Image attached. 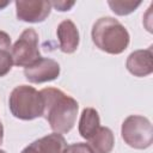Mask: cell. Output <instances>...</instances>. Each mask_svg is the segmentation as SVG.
Wrapping results in <instances>:
<instances>
[{
    "instance_id": "cell-1",
    "label": "cell",
    "mask_w": 153,
    "mask_h": 153,
    "mask_svg": "<svg viewBox=\"0 0 153 153\" xmlns=\"http://www.w3.org/2000/svg\"><path fill=\"white\" fill-rule=\"evenodd\" d=\"M43 99V116L51 130L59 134H66L75 124L79 110L78 102L55 87H47L39 91Z\"/></svg>"
},
{
    "instance_id": "cell-2",
    "label": "cell",
    "mask_w": 153,
    "mask_h": 153,
    "mask_svg": "<svg viewBox=\"0 0 153 153\" xmlns=\"http://www.w3.org/2000/svg\"><path fill=\"white\" fill-rule=\"evenodd\" d=\"M91 37L94 45L108 54H122L129 45L128 30L112 17H102L92 26Z\"/></svg>"
},
{
    "instance_id": "cell-3",
    "label": "cell",
    "mask_w": 153,
    "mask_h": 153,
    "mask_svg": "<svg viewBox=\"0 0 153 153\" xmlns=\"http://www.w3.org/2000/svg\"><path fill=\"white\" fill-rule=\"evenodd\" d=\"M8 106L11 114L23 121H31L43 116L42 94L33 86H16L10 94Z\"/></svg>"
},
{
    "instance_id": "cell-4",
    "label": "cell",
    "mask_w": 153,
    "mask_h": 153,
    "mask_svg": "<svg viewBox=\"0 0 153 153\" xmlns=\"http://www.w3.org/2000/svg\"><path fill=\"white\" fill-rule=\"evenodd\" d=\"M124 142L135 149H146L153 142V128L151 121L141 115L128 116L121 127Z\"/></svg>"
},
{
    "instance_id": "cell-5",
    "label": "cell",
    "mask_w": 153,
    "mask_h": 153,
    "mask_svg": "<svg viewBox=\"0 0 153 153\" xmlns=\"http://www.w3.org/2000/svg\"><path fill=\"white\" fill-rule=\"evenodd\" d=\"M13 65L18 67H29L42 56L38 49V33L35 29H25L11 49Z\"/></svg>"
},
{
    "instance_id": "cell-6",
    "label": "cell",
    "mask_w": 153,
    "mask_h": 153,
    "mask_svg": "<svg viewBox=\"0 0 153 153\" xmlns=\"http://www.w3.org/2000/svg\"><path fill=\"white\" fill-rule=\"evenodd\" d=\"M14 4L17 18L25 23H42L51 12V4L47 0H17Z\"/></svg>"
},
{
    "instance_id": "cell-7",
    "label": "cell",
    "mask_w": 153,
    "mask_h": 153,
    "mask_svg": "<svg viewBox=\"0 0 153 153\" xmlns=\"http://www.w3.org/2000/svg\"><path fill=\"white\" fill-rule=\"evenodd\" d=\"M60 65L49 57H41L31 66L24 68L25 79L32 84H42L53 81L60 75Z\"/></svg>"
},
{
    "instance_id": "cell-8",
    "label": "cell",
    "mask_w": 153,
    "mask_h": 153,
    "mask_svg": "<svg viewBox=\"0 0 153 153\" xmlns=\"http://www.w3.org/2000/svg\"><path fill=\"white\" fill-rule=\"evenodd\" d=\"M126 67L134 76L143 78L153 72V53L152 47L139 49L130 53L126 61Z\"/></svg>"
},
{
    "instance_id": "cell-9",
    "label": "cell",
    "mask_w": 153,
    "mask_h": 153,
    "mask_svg": "<svg viewBox=\"0 0 153 153\" xmlns=\"http://www.w3.org/2000/svg\"><path fill=\"white\" fill-rule=\"evenodd\" d=\"M67 147L62 134L51 133L26 146L20 153H63Z\"/></svg>"
},
{
    "instance_id": "cell-10",
    "label": "cell",
    "mask_w": 153,
    "mask_h": 153,
    "mask_svg": "<svg viewBox=\"0 0 153 153\" xmlns=\"http://www.w3.org/2000/svg\"><path fill=\"white\" fill-rule=\"evenodd\" d=\"M56 35L59 39V47L62 53L72 54L78 49L80 42L79 31L76 25L71 19H65L57 25Z\"/></svg>"
},
{
    "instance_id": "cell-11",
    "label": "cell",
    "mask_w": 153,
    "mask_h": 153,
    "mask_svg": "<svg viewBox=\"0 0 153 153\" xmlns=\"http://www.w3.org/2000/svg\"><path fill=\"white\" fill-rule=\"evenodd\" d=\"M100 128V118L98 111L93 108H85L80 115L78 130L82 139L90 140Z\"/></svg>"
},
{
    "instance_id": "cell-12",
    "label": "cell",
    "mask_w": 153,
    "mask_h": 153,
    "mask_svg": "<svg viewBox=\"0 0 153 153\" xmlns=\"http://www.w3.org/2000/svg\"><path fill=\"white\" fill-rule=\"evenodd\" d=\"M88 145L94 153H110L115 146V136L110 128L100 127L88 140Z\"/></svg>"
},
{
    "instance_id": "cell-13",
    "label": "cell",
    "mask_w": 153,
    "mask_h": 153,
    "mask_svg": "<svg viewBox=\"0 0 153 153\" xmlns=\"http://www.w3.org/2000/svg\"><path fill=\"white\" fill-rule=\"evenodd\" d=\"M11 37L7 32L0 30V78L10 73L13 66L11 54Z\"/></svg>"
},
{
    "instance_id": "cell-14",
    "label": "cell",
    "mask_w": 153,
    "mask_h": 153,
    "mask_svg": "<svg viewBox=\"0 0 153 153\" xmlns=\"http://www.w3.org/2000/svg\"><path fill=\"white\" fill-rule=\"evenodd\" d=\"M108 5L110 6L111 11L117 16H127L133 13L140 5L141 1H133V0H109Z\"/></svg>"
},
{
    "instance_id": "cell-15",
    "label": "cell",
    "mask_w": 153,
    "mask_h": 153,
    "mask_svg": "<svg viewBox=\"0 0 153 153\" xmlns=\"http://www.w3.org/2000/svg\"><path fill=\"white\" fill-rule=\"evenodd\" d=\"M63 153H94V152L88 143L76 142V143L68 145Z\"/></svg>"
},
{
    "instance_id": "cell-16",
    "label": "cell",
    "mask_w": 153,
    "mask_h": 153,
    "mask_svg": "<svg viewBox=\"0 0 153 153\" xmlns=\"http://www.w3.org/2000/svg\"><path fill=\"white\" fill-rule=\"evenodd\" d=\"M51 4V7L54 6L57 11H61V12H65V11H69L73 6H74V1H50Z\"/></svg>"
},
{
    "instance_id": "cell-17",
    "label": "cell",
    "mask_w": 153,
    "mask_h": 153,
    "mask_svg": "<svg viewBox=\"0 0 153 153\" xmlns=\"http://www.w3.org/2000/svg\"><path fill=\"white\" fill-rule=\"evenodd\" d=\"M4 141V127H2V123L0 121V145Z\"/></svg>"
},
{
    "instance_id": "cell-18",
    "label": "cell",
    "mask_w": 153,
    "mask_h": 153,
    "mask_svg": "<svg viewBox=\"0 0 153 153\" xmlns=\"http://www.w3.org/2000/svg\"><path fill=\"white\" fill-rule=\"evenodd\" d=\"M8 4H10V1H4V2H1V1H0V10L5 8V7H6Z\"/></svg>"
},
{
    "instance_id": "cell-19",
    "label": "cell",
    "mask_w": 153,
    "mask_h": 153,
    "mask_svg": "<svg viewBox=\"0 0 153 153\" xmlns=\"http://www.w3.org/2000/svg\"><path fill=\"white\" fill-rule=\"evenodd\" d=\"M0 153H6V152H5L4 149H0Z\"/></svg>"
}]
</instances>
